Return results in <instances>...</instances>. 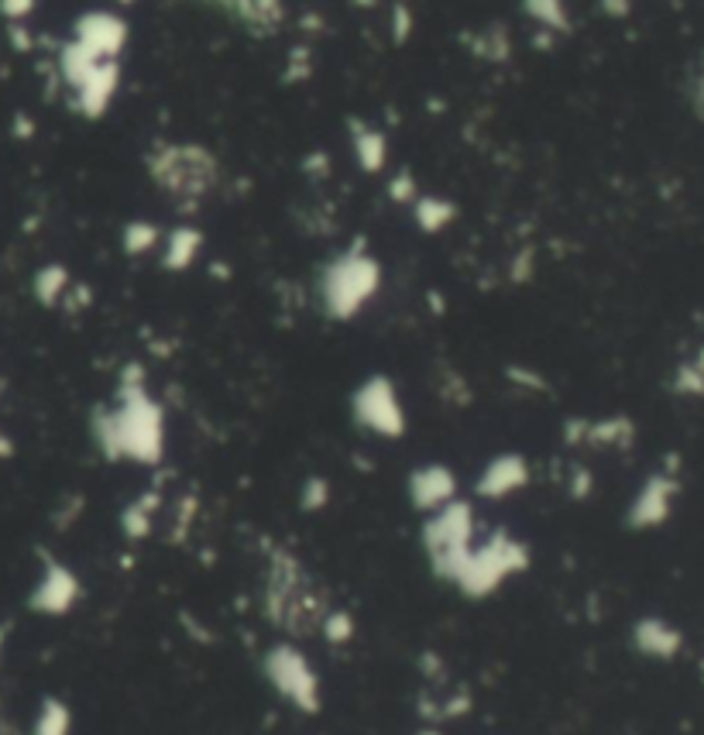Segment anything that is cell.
<instances>
[{
  "instance_id": "cell-9",
  "label": "cell",
  "mask_w": 704,
  "mask_h": 735,
  "mask_svg": "<svg viewBox=\"0 0 704 735\" xmlns=\"http://www.w3.org/2000/svg\"><path fill=\"white\" fill-rule=\"evenodd\" d=\"M522 481H526V465L519 458H502L484 471L481 496H506V492H512V488H519Z\"/></svg>"
},
{
  "instance_id": "cell-2",
  "label": "cell",
  "mask_w": 704,
  "mask_h": 735,
  "mask_svg": "<svg viewBox=\"0 0 704 735\" xmlns=\"http://www.w3.org/2000/svg\"><path fill=\"white\" fill-rule=\"evenodd\" d=\"M522 564H526L522 547L499 537V540H491L488 547L468 553L465 568H461V574H457L453 584L461 588L465 594H471V599H484V594L499 591L509 574L522 571Z\"/></svg>"
},
{
  "instance_id": "cell-12",
  "label": "cell",
  "mask_w": 704,
  "mask_h": 735,
  "mask_svg": "<svg viewBox=\"0 0 704 735\" xmlns=\"http://www.w3.org/2000/svg\"><path fill=\"white\" fill-rule=\"evenodd\" d=\"M320 633L330 646H344V643H350V636H355V619H350L347 612H324Z\"/></svg>"
},
{
  "instance_id": "cell-3",
  "label": "cell",
  "mask_w": 704,
  "mask_h": 735,
  "mask_svg": "<svg viewBox=\"0 0 704 735\" xmlns=\"http://www.w3.org/2000/svg\"><path fill=\"white\" fill-rule=\"evenodd\" d=\"M430 564L440 578L457 581L465 560L471 553V512L468 506H447L427 533Z\"/></svg>"
},
{
  "instance_id": "cell-8",
  "label": "cell",
  "mask_w": 704,
  "mask_h": 735,
  "mask_svg": "<svg viewBox=\"0 0 704 735\" xmlns=\"http://www.w3.org/2000/svg\"><path fill=\"white\" fill-rule=\"evenodd\" d=\"M409 492H412L416 506H422V509H443L453 496V478L447 468H422L412 474Z\"/></svg>"
},
{
  "instance_id": "cell-13",
  "label": "cell",
  "mask_w": 704,
  "mask_h": 735,
  "mask_svg": "<svg viewBox=\"0 0 704 735\" xmlns=\"http://www.w3.org/2000/svg\"><path fill=\"white\" fill-rule=\"evenodd\" d=\"M694 103H697V111L704 114V65H701V73H697V83H694Z\"/></svg>"
},
{
  "instance_id": "cell-6",
  "label": "cell",
  "mask_w": 704,
  "mask_h": 735,
  "mask_svg": "<svg viewBox=\"0 0 704 735\" xmlns=\"http://www.w3.org/2000/svg\"><path fill=\"white\" fill-rule=\"evenodd\" d=\"M355 409H358V419L365 427H371L385 437H396L402 430V409L396 402V392L385 381L365 385V389L358 392Z\"/></svg>"
},
{
  "instance_id": "cell-4",
  "label": "cell",
  "mask_w": 704,
  "mask_h": 735,
  "mask_svg": "<svg viewBox=\"0 0 704 735\" xmlns=\"http://www.w3.org/2000/svg\"><path fill=\"white\" fill-rule=\"evenodd\" d=\"M677 496H681V478L674 468H660L653 471L643 488L632 499L629 512H625V522L632 530H656L663 527L666 519L674 515V506H677Z\"/></svg>"
},
{
  "instance_id": "cell-10",
  "label": "cell",
  "mask_w": 704,
  "mask_h": 735,
  "mask_svg": "<svg viewBox=\"0 0 704 735\" xmlns=\"http://www.w3.org/2000/svg\"><path fill=\"white\" fill-rule=\"evenodd\" d=\"M671 389L674 396H684V399H704V344L694 351V358L677 365Z\"/></svg>"
},
{
  "instance_id": "cell-1",
  "label": "cell",
  "mask_w": 704,
  "mask_h": 735,
  "mask_svg": "<svg viewBox=\"0 0 704 735\" xmlns=\"http://www.w3.org/2000/svg\"><path fill=\"white\" fill-rule=\"evenodd\" d=\"M262 674L268 687L303 715H316L324 705V684L313 660L296 643H275L262 656Z\"/></svg>"
},
{
  "instance_id": "cell-14",
  "label": "cell",
  "mask_w": 704,
  "mask_h": 735,
  "mask_svg": "<svg viewBox=\"0 0 704 735\" xmlns=\"http://www.w3.org/2000/svg\"><path fill=\"white\" fill-rule=\"evenodd\" d=\"M419 735H440V732H437V728H422Z\"/></svg>"
},
{
  "instance_id": "cell-7",
  "label": "cell",
  "mask_w": 704,
  "mask_h": 735,
  "mask_svg": "<svg viewBox=\"0 0 704 735\" xmlns=\"http://www.w3.org/2000/svg\"><path fill=\"white\" fill-rule=\"evenodd\" d=\"M80 599V584L76 578L69 574L65 568H52L42 581V588L34 591V609L39 612H49V615H62L76 605Z\"/></svg>"
},
{
  "instance_id": "cell-11",
  "label": "cell",
  "mask_w": 704,
  "mask_h": 735,
  "mask_svg": "<svg viewBox=\"0 0 704 735\" xmlns=\"http://www.w3.org/2000/svg\"><path fill=\"white\" fill-rule=\"evenodd\" d=\"M69 732H73V712H69V705H62L59 697L42 702V712L34 718V735H69Z\"/></svg>"
},
{
  "instance_id": "cell-5",
  "label": "cell",
  "mask_w": 704,
  "mask_h": 735,
  "mask_svg": "<svg viewBox=\"0 0 704 735\" xmlns=\"http://www.w3.org/2000/svg\"><path fill=\"white\" fill-rule=\"evenodd\" d=\"M629 643L640 656L656 660V663H674L684 653V633L671 619H660V615H643L632 622Z\"/></svg>"
}]
</instances>
